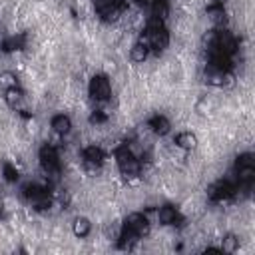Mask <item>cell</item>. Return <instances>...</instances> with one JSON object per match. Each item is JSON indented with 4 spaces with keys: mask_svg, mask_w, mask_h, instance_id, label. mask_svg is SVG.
Returning a JSON list of instances; mask_svg holds the SVG:
<instances>
[{
    "mask_svg": "<svg viewBox=\"0 0 255 255\" xmlns=\"http://www.w3.org/2000/svg\"><path fill=\"white\" fill-rule=\"evenodd\" d=\"M88 94H90L92 100H96V102H100V104L108 102V100L112 98V84H110L108 76H106V74L94 76V78L90 80V84H88Z\"/></svg>",
    "mask_w": 255,
    "mask_h": 255,
    "instance_id": "obj_1",
    "label": "cell"
},
{
    "mask_svg": "<svg viewBox=\"0 0 255 255\" xmlns=\"http://www.w3.org/2000/svg\"><path fill=\"white\" fill-rule=\"evenodd\" d=\"M40 165L48 175H52V177L58 175V171H60V153H58V149L54 145L46 143L40 149Z\"/></svg>",
    "mask_w": 255,
    "mask_h": 255,
    "instance_id": "obj_2",
    "label": "cell"
},
{
    "mask_svg": "<svg viewBox=\"0 0 255 255\" xmlns=\"http://www.w3.org/2000/svg\"><path fill=\"white\" fill-rule=\"evenodd\" d=\"M106 159V153L100 145H86L82 151V163L88 171H98Z\"/></svg>",
    "mask_w": 255,
    "mask_h": 255,
    "instance_id": "obj_3",
    "label": "cell"
},
{
    "mask_svg": "<svg viewBox=\"0 0 255 255\" xmlns=\"http://www.w3.org/2000/svg\"><path fill=\"white\" fill-rule=\"evenodd\" d=\"M124 227H128V229H131L139 239H143L147 233H149V221H147V217L143 215V213H129L126 219H124Z\"/></svg>",
    "mask_w": 255,
    "mask_h": 255,
    "instance_id": "obj_4",
    "label": "cell"
},
{
    "mask_svg": "<svg viewBox=\"0 0 255 255\" xmlns=\"http://www.w3.org/2000/svg\"><path fill=\"white\" fill-rule=\"evenodd\" d=\"M50 128H52V131L56 133V135H68L70 133V129H72V120H70V116H66V114H56L52 120H50Z\"/></svg>",
    "mask_w": 255,
    "mask_h": 255,
    "instance_id": "obj_5",
    "label": "cell"
},
{
    "mask_svg": "<svg viewBox=\"0 0 255 255\" xmlns=\"http://www.w3.org/2000/svg\"><path fill=\"white\" fill-rule=\"evenodd\" d=\"M197 135L193 133V131H189V129H185V131H179L175 137H173V145H177L179 149H183V151H191V149H195L197 147Z\"/></svg>",
    "mask_w": 255,
    "mask_h": 255,
    "instance_id": "obj_6",
    "label": "cell"
},
{
    "mask_svg": "<svg viewBox=\"0 0 255 255\" xmlns=\"http://www.w3.org/2000/svg\"><path fill=\"white\" fill-rule=\"evenodd\" d=\"M155 215H157V221H159L161 225H175V223L181 219L177 207H173V205H163V207H159Z\"/></svg>",
    "mask_w": 255,
    "mask_h": 255,
    "instance_id": "obj_7",
    "label": "cell"
},
{
    "mask_svg": "<svg viewBox=\"0 0 255 255\" xmlns=\"http://www.w3.org/2000/svg\"><path fill=\"white\" fill-rule=\"evenodd\" d=\"M169 128H171V124H169V120L165 118V116H153L149 122H147V129L151 131V133H155V135H165L167 131H169Z\"/></svg>",
    "mask_w": 255,
    "mask_h": 255,
    "instance_id": "obj_8",
    "label": "cell"
},
{
    "mask_svg": "<svg viewBox=\"0 0 255 255\" xmlns=\"http://www.w3.org/2000/svg\"><path fill=\"white\" fill-rule=\"evenodd\" d=\"M22 100H24V92H22V88L14 86V88L4 90V102H6V106H8V108L18 110V108L22 106Z\"/></svg>",
    "mask_w": 255,
    "mask_h": 255,
    "instance_id": "obj_9",
    "label": "cell"
},
{
    "mask_svg": "<svg viewBox=\"0 0 255 255\" xmlns=\"http://www.w3.org/2000/svg\"><path fill=\"white\" fill-rule=\"evenodd\" d=\"M90 231H92V221H90L88 217L80 215V217H76V219L72 221V233H74L76 237H88Z\"/></svg>",
    "mask_w": 255,
    "mask_h": 255,
    "instance_id": "obj_10",
    "label": "cell"
},
{
    "mask_svg": "<svg viewBox=\"0 0 255 255\" xmlns=\"http://www.w3.org/2000/svg\"><path fill=\"white\" fill-rule=\"evenodd\" d=\"M149 56V46L147 44H141V42H135L131 48H129V60L135 62V64H143Z\"/></svg>",
    "mask_w": 255,
    "mask_h": 255,
    "instance_id": "obj_11",
    "label": "cell"
},
{
    "mask_svg": "<svg viewBox=\"0 0 255 255\" xmlns=\"http://www.w3.org/2000/svg\"><path fill=\"white\" fill-rule=\"evenodd\" d=\"M221 253H237L239 251V239L233 235V233H229V235H225L223 239H221Z\"/></svg>",
    "mask_w": 255,
    "mask_h": 255,
    "instance_id": "obj_12",
    "label": "cell"
},
{
    "mask_svg": "<svg viewBox=\"0 0 255 255\" xmlns=\"http://www.w3.org/2000/svg\"><path fill=\"white\" fill-rule=\"evenodd\" d=\"M0 86H2L4 90H8V88H14V86H18L16 74H12V72H4V74H0Z\"/></svg>",
    "mask_w": 255,
    "mask_h": 255,
    "instance_id": "obj_13",
    "label": "cell"
}]
</instances>
